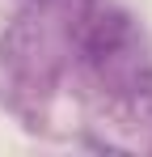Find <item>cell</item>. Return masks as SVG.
Wrapping results in <instances>:
<instances>
[{
  "mask_svg": "<svg viewBox=\"0 0 152 157\" xmlns=\"http://www.w3.org/2000/svg\"><path fill=\"white\" fill-rule=\"evenodd\" d=\"M25 4H30V9H51L55 0H25Z\"/></svg>",
  "mask_w": 152,
  "mask_h": 157,
  "instance_id": "1",
  "label": "cell"
}]
</instances>
